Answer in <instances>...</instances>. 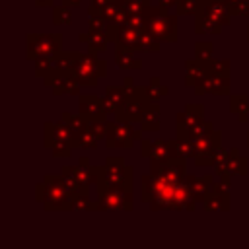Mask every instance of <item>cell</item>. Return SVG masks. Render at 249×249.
Returning a JSON list of instances; mask_svg holds the SVG:
<instances>
[{
    "instance_id": "cell-13",
    "label": "cell",
    "mask_w": 249,
    "mask_h": 249,
    "mask_svg": "<svg viewBox=\"0 0 249 249\" xmlns=\"http://www.w3.org/2000/svg\"><path fill=\"white\" fill-rule=\"evenodd\" d=\"M208 74H210V62H204L200 58H195V60L187 62V76H185L187 84L198 86Z\"/></svg>"
},
{
    "instance_id": "cell-12",
    "label": "cell",
    "mask_w": 249,
    "mask_h": 249,
    "mask_svg": "<svg viewBox=\"0 0 249 249\" xmlns=\"http://www.w3.org/2000/svg\"><path fill=\"white\" fill-rule=\"evenodd\" d=\"M80 115L88 121H93V119H101L107 111H105V105H103V99H99L97 95H82L80 97Z\"/></svg>"
},
{
    "instance_id": "cell-22",
    "label": "cell",
    "mask_w": 249,
    "mask_h": 249,
    "mask_svg": "<svg viewBox=\"0 0 249 249\" xmlns=\"http://www.w3.org/2000/svg\"><path fill=\"white\" fill-rule=\"evenodd\" d=\"M144 93H146L148 103H150V105H154V103L160 99V95H165V93H167V89H165V88H161V86H158V78H152V84L144 89Z\"/></svg>"
},
{
    "instance_id": "cell-3",
    "label": "cell",
    "mask_w": 249,
    "mask_h": 249,
    "mask_svg": "<svg viewBox=\"0 0 249 249\" xmlns=\"http://www.w3.org/2000/svg\"><path fill=\"white\" fill-rule=\"evenodd\" d=\"M45 144L54 156H68L74 146V134L64 123H47L45 124Z\"/></svg>"
},
{
    "instance_id": "cell-19",
    "label": "cell",
    "mask_w": 249,
    "mask_h": 249,
    "mask_svg": "<svg viewBox=\"0 0 249 249\" xmlns=\"http://www.w3.org/2000/svg\"><path fill=\"white\" fill-rule=\"evenodd\" d=\"M231 111L243 121L249 117V99L245 95H231Z\"/></svg>"
},
{
    "instance_id": "cell-31",
    "label": "cell",
    "mask_w": 249,
    "mask_h": 249,
    "mask_svg": "<svg viewBox=\"0 0 249 249\" xmlns=\"http://www.w3.org/2000/svg\"><path fill=\"white\" fill-rule=\"evenodd\" d=\"M39 6H51L53 4V0H35Z\"/></svg>"
},
{
    "instance_id": "cell-16",
    "label": "cell",
    "mask_w": 249,
    "mask_h": 249,
    "mask_svg": "<svg viewBox=\"0 0 249 249\" xmlns=\"http://www.w3.org/2000/svg\"><path fill=\"white\" fill-rule=\"evenodd\" d=\"M80 41L88 43V45L93 49V53H95V51H103V49L107 47V43L111 41V37H109V33L88 31V33H82V35H80Z\"/></svg>"
},
{
    "instance_id": "cell-9",
    "label": "cell",
    "mask_w": 249,
    "mask_h": 249,
    "mask_svg": "<svg viewBox=\"0 0 249 249\" xmlns=\"http://www.w3.org/2000/svg\"><path fill=\"white\" fill-rule=\"evenodd\" d=\"M150 103H148V99H146V93H144V89H136L134 93H130L128 97H126V101L123 103V107L117 111V121H124V123H130V121H140V117H142V113L146 111V107H148Z\"/></svg>"
},
{
    "instance_id": "cell-8",
    "label": "cell",
    "mask_w": 249,
    "mask_h": 249,
    "mask_svg": "<svg viewBox=\"0 0 249 249\" xmlns=\"http://www.w3.org/2000/svg\"><path fill=\"white\" fill-rule=\"evenodd\" d=\"M218 148H220V132L212 130L210 134L195 140V158L198 165H210L218 158Z\"/></svg>"
},
{
    "instance_id": "cell-6",
    "label": "cell",
    "mask_w": 249,
    "mask_h": 249,
    "mask_svg": "<svg viewBox=\"0 0 249 249\" xmlns=\"http://www.w3.org/2000/svg\"><path fill=\"white\" fill-rule=\"evenodd\" d=\"M72 74L80 84L93 86L97 82V78L105 74V62L91 54H80Z\"/></svg>"
},
{
    "instance_id": "cell-29",
    "label": "cell",
    "mask_w": 249,
    "mask_h": 249,
    "mask_svg": "<svg viewBox=\"0 0 249 249\" xmlns=\"http://www.w3.org/2000/svg\"><path fill=\"white\" fill-rule=\"evenodd\" d=\"M111 2H115V0H91V6H93V8H105V6H109Z\"/></svg>"
},
{
    "instance_id": "cell-30",
    "label": "cell",
    "mask_w": 249,
    "mask_h": 249,
    "mask_svg": "<svg viewBox=\"0 0 249 249\" xmlns=\"http://www.w3.org/2000/svg\"><path fill=\"white\" fill-rule=\"evenodd\" d=\"M60 2H62V6H68V8H70V6L80 4V0H60Z\"/></svg>"
},
{
    "instance_id": "cell-23",
    "label": "cell",
    "mask_w": 249,
    "mask_h": 249,
    "mask_svg": "<svg viewBox=\"0 0 249 249\" xmlns=\"http://www.w3.org/2000/svg\"><path fill=\"white\" fill-rule=\"evenodd\" d=\"M202 0H179L177 2V14H198Z\"/></svg>"
},
{
    "instance_id": "cell-27",
    "label": "cell",
    "mask_w": 249,
    "mask_h": 249,
    "mask_svg": "<svg viewBox=\"0 0 249 249\" xmlns=\"http://www.w3.org/2000/svg\"><path fill=\"white\" fill-rule=\"evenodd\" d=\"M210 53H212V45L210 43H196V58L210 62Z\"/></svg>"
},
{
    "instance_id": "cell-20",
    "label": "cell",
    "mask_w": 249,
    "mask_h": 249,
    "mask_svg": "<svg viewBox=\"0 0 249 249\" xmlns=\"http://www.w3.org/2000/svg\"><path fill=\"white\" fill-rule=\"evenodd\" d=\"M115 60H117V64H119V66H124V68L140 66V60L134 56V53H132V51H124V49H119V51H117Z\"/></svg>"
},
{
    "instance_id": "cell-14",
    "label": "cell",
    "mask_w": 249,
    "mask_h": 249,
    "mask_svg": "<svg viewBox=\"0 0 249 249\" xmlns=\"http://www.w3.org/2000/svg\"><path fill=\"white\" fill-rule=\"evenodd\" d=\"M126 91L123 88H107V93H105V99H103V105H105V111H119L123 107V103L126 101Z\"/></svg>"
},
{
    "instance_id": "cell-32",
    "label": "cell",
    "mask_w": 249,
    "mask_h": 249,
    "mask_svg": "<svg viewBox=\"0 0 249 249\" xmlns=\"http://www.w3.org/2000/svg\"><path fill=\"white\" fill-rule=\"evenodd\" d=\"M247 144H249V134H247Z\"/></svg>"
},
{
    "instance_id": "cell-25",
    "label": "cell",
    "mask_w": 249,
    "mask_h": 249,
    "mask_svg": "<svg viewBox=\"0 0 249 249\" xmlns=\"http://www.w3.org/2000/svg\"><path fill=\"white\" fill-rule=\"evenodd\" d=\"M230 62L228 60H210V72L212 74H216V76H220V78H228V74H230Z\"/></svg>"
},
{
    "instance_id": "cell-15",
    "label": "cell",
    "mask_w": 249,
    "mask_h": 249,
    "mask_svg": "<svg viewBox=\"0 0 249 249\" xmlns=\"http://www.w3.org/2000/svg\"><path fill=\"white\" fill-rule=\"evenodd\" d=\"M169 142H171L173 158L185 160L187 156H195V142H193L191 138H181V136H177L175 140H169Z\"/></svg>"
},
{
    "instance_id": "cell-17",
    "label": "cell",
    "mask_w": 249,
    "mask_h": 249,
    "mask_svg": "<svg viewBox=\"0 0 249 249\" xmlns=\"http://www.w3.org/2000/svg\"><path fill=\"white\" fill-rule=\"evenodd\" d=\"M160 124V111H158V105H148L146 111L142 113L140 117V126L144 130H152V128H158Z\"/></svg>"
},
{
    "instance_id": "cell-2",
    "label": "cell",
    "mask_w": 249,
    "mask_h": 249,
    "mask_svg": "<svg viewBox=\"0 0 249 249\" xmlns=\"http://www.w3.org/2000/svg\"><path fill=\"white\" fill-rule=\"evenodd\" d=\"M175 16L161 8H150L146 19V31L158 41H177V23Z\"/></svg>"
},
{
    "instance_id": "cell-21",
    "label": "cell",
    "mask_w": 249,
    "mask_h": 249,
    "mask_svg": "<svg viewBox=\"0 0 249 249\" xmlns=\"http://www.w3.org/2000/svg\"><path fill=\"white\" fill-rule=\"evenodd\" d=\"M74 146H82V148H95V146H97V136H95L89 128H86V130H82L80 134H76V136H74Z\"/></svg>"
},
{
    "instance_id": "cell-33",
    "label": "cell",
    "mask_w": 249,
    "mask_h": 249,
    "mask_svg": "<svg viewBox=\"0 0 249 249\" xmlns=\"http://www.w3.org/2000/svg\"><path fill=\"white\" fill-rule=\"evenodd\" d=\"M247 37H249V27H247Z\"/></svg>"
},
{
    "instance_id": "cell-5",
    "label": "cell",
    "mask_w": 249,
    "mask_h": 249,
    "mask_svg": "<svg viewBox=\"0 0 249 249\" xmlns=\"http://www.w3.org/2000/svg\"><path fill=\"white\" fill-rule=\"evenodd\" d=\"M45 206L49 208H72V200H70V191L64 183L62 175H47L45 177ZM43 195L39 198H43Z\"/></svg>"
},
{
    "instance_id": "cell-11",
    "label": "cell",
    "mask_w": 249,
    "mask_h": 249,
    "mask_svg": "<svg viewBox=\"0 0 249 249\" xmlns=\"http://www.w3.org/2000/svg\"><path fill=\"white\" fill-rule=\"evenodd\" d=\"M196 16H200V18H204L216 25H224V23H228L231 10L224 0H202L200 12Z\"/></svg>"
},
{
    "instance_id": "cell-24",
    "label": "cell",
    "mask_w": 249,
    "mask_h": 249,
    "mask_svg": "<svg viewBox=\"0 0 249 249\" xmlns=\"http://www.w3.org/2000/svg\"><path fill=\"white\" fill-rule=\"evenodd\" d=\"M224 2L230 6L231 14H235V16H247L249 14V0H224Z\"/></svg>"
},
{
    "instance_id": "cell-18",
    "label": "cell",
    "mask_w": 249,
    "mask_h": 249,
    "mask_svg": "<svg viewBox=\"0 0 249 249\" xmlns=\"http://www.w3.org/2000/svg\"><path fill=\"white\" fill-rule=\"evenodd\" d=\"M204 204H206V208L208 210H214V208H228L230 206V198H228V195H224V193H220V191H216V189H212L208 195H206V198H204Z\"/></svg>"
},
{
    "instance_id": "cell-1",
    "label": "cell",
    "mask_w": 249,
    "mask_h": 249,
    "mask_svg": "<svg viewBox=\"0 0 249 249\" xmlns=\"http://www.w3.org/2000/svg\"><path fill=\"white\" fill-rule=\"evenodd\" d=\"M132 167L124 165L123 158H107L103 167H97V189H124L130 191Z\"/></svg>"
},
{
    "instance_id": "cell-26",
    "label": "cell",
    "mask_w": 249,
    "mask_h": 249,
    "mask_svg": "<svg viewBox=\"0 0 249 249\" xmlns=\"http://www.w3.org/2000/svg\"><path fill=\"white\" fill-rule=\"evenodd\" d=\"M53 19L54 23H70V8L68 6H56L53 12Z\"/></svg>"
},
{
    "instance_id": "cell-7",
    "label": "cell",
    "mask_w": 249,
    "mask_h": 249,
    "mask_svg": "<svg viewBox=\"0 0 249 249\" xmlns=\"http://www.w3.org/2000/svg\"><path fill=\"white\" fill-rule=\"evenodd\" d=\"M140 134L124 121H115L107 124V146L111 148H130L134 138H138Z\"/></svg>"
},
{
    "instance_id": "cell-34",
    "label": "cell",
    "mask_w": 249,
    "mask_h": 249,
    "mask_svg": "<svg viewBox=\"0 0 249 249\" xmlns=\"http://www.w3.org/2000/svg\"><path fill=\"white\" fill-rule=\"evenodd\" d=\"M117 2H123V0H117Z\"/></svg>"
},
{
    "instance_id": "cell-10",
    "label": "cell",
    "mask_w": 249,
    "mask_h": 249,
    "mask_svg": "<svg viewBox=\"0 0 249 249\" xmlns=\"http://www.w3.org/2000/svg\"><path fill=\"white\" fill-rule=\"evenodd\" d=\"M97 208H105V210L126 208V210H130L132 208L130 191H124V189H99Z\"/></svg>"
},
{
    "instance_id": "cell-28",
    "label": "cell",
    "mask_w": 249,
    "mask_h": 249,
    "mask_svg": "<svg viewBox=\"0 0 249 249\" xmlns=\"http://www.w3.org/2000/svg\"><path fill=\"white\" fill-rule=\"evenodd\" d=\"M177 2H179V0H158L160 8H161V10H165V12H169V8H171V6H177Z\"/></svg>"
},
{
    "instance_id": "cell-4",
    "label": "cell",
    "mask_w": 249,
    "mask_h": 249,
    "mask_svg": "<svg viewBox=\"0 0 249 249\" xmlns=\"http://www.w3.org/2000/svg\"><path fill=\"white\" fill-rule=\"evenodd\" d=\"M60 35L58 33H33L27 35V56L29 58H54L58 54Z\"/></svg>"
}]
</instances>
